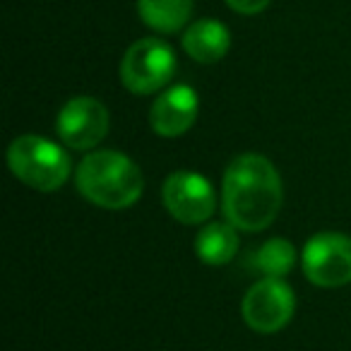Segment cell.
Returning <instances> with one entry per match:
<instances>
[{"mask_svg": "<svg viewBox=\"0 0 351 351\" xmlns=\"http://www.w3.org/2000/svg\"><path fill=\"white\" fill-rule=\"evenodd\" d=\"M195 253L205 265H226L239 253V234L234 224L212 221L195 236Z\"/></svg>", "mask_w": 351, "mask_h": 351, "instance_id": "13", "label": "cell"}, {"mask_svg": "<svg viewBox=\"0 0 351 351\" xmlns=\"http://www.w3.org/2000/svg\"><path fill=\"white\" fill-rule=\"evenodd\" d=\"M269 3H272V0H226V5H229L231 10L241 12V15H258Z\"/></svg>", "mask_w": 351, "mask_h": 351, "instance_id": "14", "label": "cell"}, {"mask_svg": "<svg viewBox=\"0 0 351 351\" xmlns=\"http://www.w3.org/2000/svg\"><path fill=\"white\" fill-rule=\"evenodd\" d=\"M75 181L84 200L104 210H125L135 205L145 188L140 166L116 149H99L84 156Z\"/></svg>", "mask_w": 351, "mask_h": 351, "instance_id": "2", "label": "cell"}, {"mask_svg": "<svg viewBox=\"0 0 351 351\" xmlns=\"http://www.w3.org/2000/svg\"><path fill=\"white\" fill-rule=\"evenodd\" d=\"M303 272L322 289H339L351 282V239L337 231L315 234L303 245Z\"/></svg>", "mask_w": 351, "mask_h": 351, "instance_id": "5", "label": "cell"}, {"mask_svg": "<svg viewBox=\"0 0 351 351\" xmlns=\"http://www.w3.org/2000/svg\"><path fill=\"white\" fill-rule=\"evenodd\" d=\"M296 311V298L284 279H260L243 298V320L260 335H274L284 330Z\"/></svg>", "mask_w": 351, "mask_h": 351, "instance_id": "6", "label": "cell"}, {"mask_svg": "<svg viewBox=\"0 0 351 351\" xmlns=\"http://www.w3.org/2000/svg\"><path fill=\"white\" fill-rule=\"evenodd\" d=\"M245 265L263 279H284L296 265V248L287 239H269L245 258Z\"/></svg>", "mask_w": 351, "mask_h": 351, "instance_id": "12", "label": "cell"}, {"mask_svg": "<svg viewBox=\"0 0 351 351\" xmlns=\"http://www.w3.org/2000/svg\"><path fill=\"white\" fill-rule=\"evenodd\" d=\"M282 178L263 154H241L226 166L221 207L239 231H263L282 210Z\"/></svg>", "mask_w": 351, "mask_h": 351, "instance_id": "1", "label": "cell"}, {"mask_svg": "<svg viewBox=\"0 0 351 351\" xmlns=\"http://www.w3.org/2000/svg\"><path fill=\"white\" fill-rule=\"evenodd\" d=\"M197 92L188 84H176V87L166 89L149 111L152 130L161 137H178L193 128L197 118Z\"/></svg>", "mask_w": 351, "mask_h": 351, "instance_id": "9", "label": "cell"}, {"mask_svg": "<svg viewBox=\"0 0 351 351\" xmlns=\"http://www.w3.org/2000/svg\"><path fill=\"white\" fill-rule=\"evenodd\" d=\"M140 20L159 34H173L188 25L193 0H137Z\"/></svg>", "mask_w": 351, "mask_h": 351, "instance_id": "11", "label": "cell"}, {"mask_svg": "<svg viewBox=\"0 0 351 351\" xmlns=\"http://www.w3.org/2000/svg\"><path fill=\"white\" fill-rule=\"evenodd\" d=\"M58 137L73 149H92L108 135V111L94 97H75L56 118Z\"/></svg>", "mask_w": 351, "mask_h": 351, "instance_id": "8", "label": "cell"}, {"mask_svg": "<svg viewBox=\"0 0 351 351\" xmlns=\"http://www.w3.org/2000/svg\"><path fill=\"white\" fill-rule=\"evenodd\" d=\"M176 73V53L161 39H140L121 60V80L135 94H154Z\"/></svg>", "mask_w": 351, "mask_h": 351, "instance_id": "4", "label": "cell"}, {"mask_svg": "<svg viewBox=\"0 0 351 351\" xmlns=\"http://www.w3.org/2000/svg\"><path fill=\"white\" fill-rule=\"evenodd\" d=\"M8 166L25 186L41 193H53L70 178L73 161L56 142L39 135H22L8 149Z\"/></svg>", "mask_w": 351, "mask_h": 351, "instance_id": "3", "label": "cell"}, {"mask_svg": "<svg viewBox=\"0 0 351 351\" xmlns=\"http://www.w3.org/2000/svg\"><path fill=\"white\" fill-rule=\"evenodd\" d=\"M164 205L173 219L181 224H202L215 212V188L202 173L176 171L164 181Z\"/></svg>", "mask_w": 351, "mask_h": 351, "instance_id": "7", "label": "cell"}, {"mask_svg": "<svg viewBox=\"0 0 351 351\" xmlns=\"http://www.w3.org/2000/svg\"><path fill=\"white\" fill-rule=\"evenodd\" d=\"M183 49L197 63H217L231 49V32L219 20H197L183 34Z\"/></svg>", "mask_w": 351, "mask_h": 351, "instance_id": "10", "label": "cell"}]
</instances>
